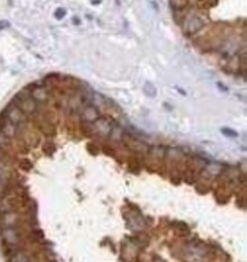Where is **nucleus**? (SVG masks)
<instances>
[{
	"label": "nucleus",
	"mask_w": 247,
	"mask_h": 262,
	"mask_svg": "<svg viewBox=\"0 0 247 262\" xmlns=\"http://www.w3.org/2000/svg\"><path fill=\"white\" fill-rule=\"evenodd\" d=\"M206 17L200 13L193 14L191 12L187 16L186 21L183 22V33L186 37H193L202 31L207 24Z\"/></svg>",
	"instance_id": "nucleus-1"
},
{
	"label": "nucleus",
	"mask_w": 247,
	"mask_h": 262,
	"mask_svg": "<svg viewBox=\"0 0 247 262\" xmlns=\"http://www.w3.org/2000/svg\"><path fill=\"white\" fill-rule=\"evenodd\" d=\"M1 239L3 245L12 246V247H19L22 243L23 234L19 227H2L1 228Z\"/></svg>",
	"instance_id": "nucleus-2"
},
{
	"label": "nucleus",
	"mask_w": 247,
	"mask_h": 262,
	"mask_svg": "<svg viewBox=\"0 0 247 262\" xmlns=\"http://www.w3.org/2000/svg\"><path fill=\"white\" fill-rule=\"evenodd\" d=\"M3 113H5L7 120L9 122H12L13 124L17 125V127L25 124L26 121H27V116L21 111V108L17 105L14 104L13 102L5 108Z\"/></svg>",
	"instance_id": "nucleus-3"
},
{
	"label": "nucleus",
	"mask_w": 247,
	"mask_h": 262,
	"mask_svg": "<svg viewBox=\"0 0 247 262\" xmlns=\"http://www.w3.org/2000/svg\"><path fill=\"white\" fill-rule=\"evenodd\" d=\"M27 89L30 90L31 97L38 103V104H45L49 99V92L47 90L46 84H39L33 83L31 86H27Z\"/></svg>",
	"instance_id": "nucleus-4"
},
{
	"label": "nucleus",
	"mask_w": 247,
	"mask_h": 262,
	"mask_svg": "<svg viewBox=\"0 0 247 262\" xmlns=\"http://www.w3.org/2000/svg\"><path fill=\"white\" fill-rule=\"evenodd\" d=\"M22 222V215L17 210L2 212L0 215V224L2 227H19Z\"/></svg>",
	"instance_id": "nucleus-5"
},
{
	"label": "nucleus",
	"mask_w": 247,
	"mask_h": 262,
	"mask_svg": "<svg viewBox=\"0 0 247 262\" xmlns=\"http://www.w3.org/2000/svg\"><path fill=\"white\" fill-rule=\"evenodd\" d=\"M99 118H100V114H99V111L97 109L96 106L87 105L81 111V120H82V122L93 123L95 121H97Z\"/></svg>",
	"instance_id": "nucleus-6"
},
{
	"label": "nucleus",
	"mask_w": 247,
	"mask_h": 262,
	"mask_svg": "<svg viewBox=\"0 0 247 262\" xmlns=\"http://www.w3.org/2000/svg\"><path fill=\"white\" fill-rule=\"evenodd\" d=\"M92 127H93V133H97V134L103 136V137L109 136L112 128H113L112 124L108 122V120L102 118H99L97 121H95L92 123Z\"/></svg>",
	"instance_id": "nucleus-7"
},
{
	"label": "nucleus",
	"mask_w": 247,
	"mask_h": 262,
	"mask_svg": "<svg viewBox=\"0 0 247 262\" xmlns=\"http://www.w3.org/2000/svg\"><path fill=\"white\" fill-rule=\"evenodd\" d=\"M169 1L170 6L173 9V12L184 9L189 6V0H169Z\"/></svg>",
	"instance_id": "nucleus-8"
},
{
	"label": "nucleus",
	"mask_w": 247,
	"mask_h": 262,
	"mask_svg": "<svg viewBox=\"0 0 247 262\" xmlns=\"http://www.w3.org/2000/svg\"><path fill=\"white\" fill-rule=\"evenodd\" d=\"M143 90L148 97H155L157 93L156 88H155V86H154L152 82H146V83L143 84Z\"/></svg>",
	"instance_id": "nucleus-9"
},
{
	"label": "nucleus",
	"mask_w": 247,
	"mask_h": 262,
	"mask_svg": "<svg viewBox=\"0 0 247 262\" xmlns=\"http://www.w3.org/2000/svg\"><path fill=\"white\" fill-rule=\"evenodd\" d=\"M18 167H19V169L23 171H30L32 170V168H33V164H32V162L30 161V160H27V158H23V160H21L19 162H18Z\"/></svg>",
	"instance_id": "nucleus-10"
},
{
	"label": "nucleus",
	"mask_w": 247,
	"mask_h": 262,
	"mask_svg": "<svg viewBox=\"0 0 247 262\" xmlns=\"http://www.w3.org/2000/svg\"><path fill=\"white\" fill-rule=\"evenodd\" d=\"M43 152L46 153V154H48V155H51L52 153L56 151V146L54 143H50V141H48V143H46V144L43 145Z\"/></svg>",
	"instance_id": "nucleus-11"
},
{
	"label": "nucleus",
	"mask_w": 247,
	"mask_h": 262,
	"mask_svg": "<svg viewBox=\"0 0 247 262\" xmlns=\"http://www.w3.org/2000/svg\"><path fill=\"white\" fill-rule=\"evenodd\" d=\"M221 132L224 134V136H227V137H237L238 136V133H237V131L232 130V129H230V128H222L221 129Z\"/></svg>",
	"instance_id": "nucleus-12"
},
{
	"label": "nucleus",
	"mask_w": 247,
	"mask_h": 262,
	"mask_svg": "<svg viewBox=\"0 0 247 262\" xmlns=\"http://www.w3.org/2000/svg\"><path fill=\"white\" fill-rule=\"evenodd\" d=\"M55 17L57 18V20H62V18H64L66 15V10L64 8H58V9H56V12H55Z\"/></svg>",
	"instance_id": "nucleus-13"
},
{
	"label": "nucleus",
	"mask_w": 247,
	"mask_h": 262,
	"mask_svg": "<svg viewBox=\"0 0 247 262\" xmlns=\"http://www.w3.org/2000/svg\"><path fill=\"white\" fill-rule=\"evenodd\" d=\"M87 148H88V151L90 152L91 154H93V155H96V154L98 153V148H97L93 144H89L87 146Z\"/></svg>",
	"instance_id": "nucleus-14"
},
{
	"label": "nucleus",
	"mask_w": 247,
	"mask_h": 262,
	"mask_svg": "<svg viewBox=\"0 0 247 262\" xmlns=\"http://www.w3.org/2000/svg\"><path fill=\"white\" fill-rule=\"evenodd\" d=\"M9 26H10V23H9L8 21H6V20H1V21H0V31L7 29V27H9Z\"/></svg>",
	"instance_id": "nucleus-15"
},
{
	"label": "nucleus",
	"mask_w": 247,
	"mask_h": 262,
	"mask_svg": "<svg viewBox=\"0 0 247 262\" xmlns=\"http://www.w3.org/2000/svg\"><path fill=\"white\" fill-rule=\"evenodd\" d=\"M81 22H80V20H79V17H73V24H75V25H78L80 24Z\"/></svg>",
	"instance_id": "nucleus-16"
},
{
	"label": "nucleus",
	"mask_w": 247,
	"mask_h": 262,
	"mask_svg": "<svg viewBox=\"0 0 247 262\" xmlns=\"http://www.w3.org/2000/svg\"><path fill=\"white\" fill-rule=\"evenodd\" d=\"M102 2V0H91V3L92 5H99Z\"/></svg>",
	"instance_id": "nucleus-17"
},
{
	"label": "nucleus",
	"mask_w": 247,
	"mask_h": 262,
	"mask_svg": "<svg viewBox=\"0 0 247 262\" xmlns=\"http://www.w3.org/2000/svg\"><path fill=\"white\" fill-rule=\"evenodd\" d=\"M8 3L12 6V5H13V0H8Z\"/></svg>",
	"instance_id": "nucleus-18"
}]
</instances>
